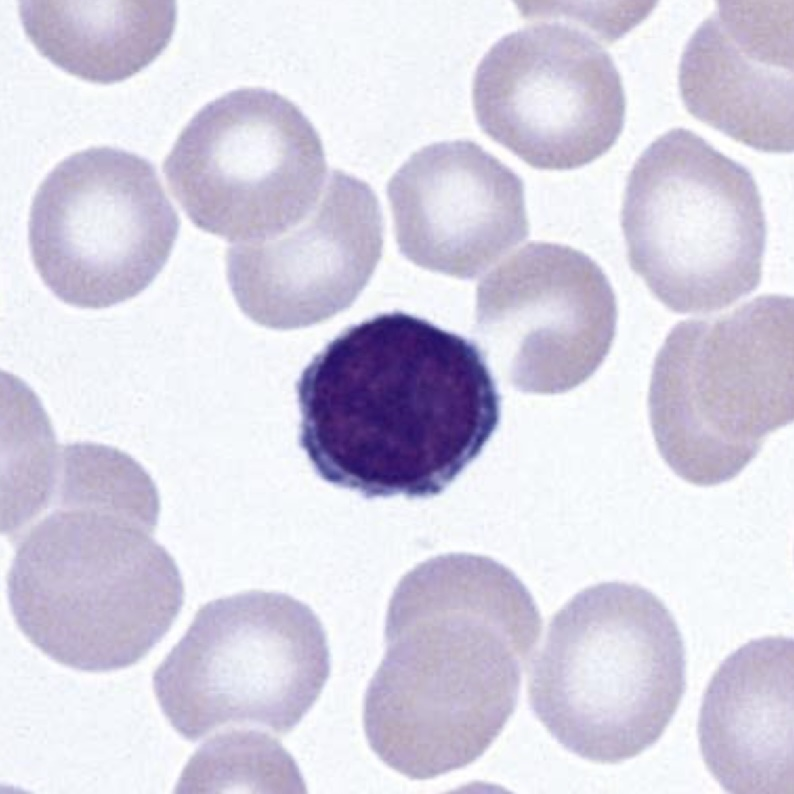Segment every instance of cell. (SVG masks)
I'll return each instance as SVG.
<instances>
[{
    "label": "cell",
    "instance_id": "6da1fadb",
    "mask_svg": "<svg viewBox=\"0 0 794 794\" xmlns=\"http://www.w3.org/2000/svg\"><path fill=\"white\" fill-rule=\"evenodd\" d=\"M541 630L526 586L489 557L414 567L390 599L386 652L364 697L371 749L414 780L473 763L513 714Z\"/></svg>",
    "mask_w": 794,
    "mask_h": 794
},
{
    "label": "cell",
    "instance_id": "7a4b0ae2",
    "mask_svg": "<svg viewBox=\"0 0 794 794\" xmlns=\"http://www.w3.org/2000/svg\"><path fill=\"white\" fill-rule=\"evenodd\" d=\"M299 444L315 472L364 497H431L482 451L501 398L460 335L403 312L331 340L301 373Z\"/></svg>",
    "mask_w": 794,
    "mask_h": 794
},
{
    "label": "cell",
    "instance_id": "3957f363",
    "mask_svg": "<svg viewBox=\"0 0 794 794\" xmlns=\"http://www.w3.org/2000/svg\"><path fill=\"white\" fill-rule=\"evenodd\" d=\"M140 524L58 508L20 543L7 576L13 618L52 660L108 672L143 659L184 601L171 555Z\"/></svg>",
    "mask_w": 794,
    "mask_h": 794
},
{
    "label": "cell",
    "instance_id": "277c9868",
    "mask_svg": "<svg viewBox=\"0 0 794 794\" xmlns=\"http://www.w3.org/2000/svg\"><path fill=\"white\" fill-rule=\"evenodd\" d=\"M685 648L666 605L637 584L587 587L551 619L534 656L532 710L571 753L617 764L654 745L683 698Z\"/></svg>",
    "mask_w": 794,
    "mask_h": 794
},
{
    "label": "cell",
    "instance_id": "5b68a950",
    "mask_svg": "<svg viewBox=\"0 0 794 794\" xmlns=\"http://www.w3.org/2000/svg\"><path fill=\"white\" fill-rule=\"evenodd\" d=\"M793 307L791 296L761 295L666 337L648 411L660 455L683 480L730 481L793 422Z\"/></svg>",
    "mask_w": 794,
    "mask_h": 794
},
{
    "label": "cell",
    "instance_id": "8992f818",
    "mask_svg": "<svg viewBox=\"0 0 794 794\" xmlns=\"http://www.w3.org/2000/svg\"><path fill=\"white\" fill-rule=\"evenodd\" d=\"M621 222L631 268L676 313L722 309L761 282L766 220L755 180L688 129L638 157Z\"/></svg>",
    "mask_w": 794,
    "mask_h": 794
},
{
    "label": "cell",
    "instance_id": "52a82bcc",
    "mask_svg": "<svg viewBox=\"0 0 794 794\" xmlns=\"http://www.w3.org/2000/svg\"><path fill=\"white\" fill-rule=\"evenodd\" d=\"M324 627L305 603L251 590L203 605L153 674L171 726L195 742L230 726L289 733L330 674Z\"/></svg>",
    "mask_w": 794,
    "mask_h": 794
},
{
    "label": "cell",
    "instance_id": "ba28073f",
    "mask_svg": "<svg viewBox=\"0 0 794 794\" xmlns=\"http://www.w3.org/2000/svg\"><path fill=\"white\" fill-rule=\"evenodd\" d=\"M639 4L601 5L501 37L473 78L480 128L538 169L571 170L606 153L622 131L626 100L605 44L646 17Z\"/></svg>",
    "mask_w": 794,
    "mask_h": 794
},
{
    "label": "cell",
    "instance_id": "9c48e42d",
    "mask_svg": "<svg viewBox=\"0 0 794 794\" xmlns=\"http://www.w3.org/2000/svg\"><path fill=\"white\" fill-rule=\"evenodd\" d=\"M163 172L192 223L235 244L274 238L304 219L324 190L327 165L320 136L297 105L244 87L192 117Z\"/></svg>",
    "mask_w": 794,
    "mask_h": 794
},
{
    "label": "cell",
    "instance_id": "30bf717a",
    "mask_svg": "<svg viewBox=\"0 0 794 794\" xmlns=\"http://www.w3.org/2000/svg\"><path fill=\"white\" fill-rule=\"evenodd\" d=\"M179 225L151 162L119 148L91 147L60 161L36 190L31 258L64 303L107 308L154 281Z\"/></svg>",
    "mask_w": 794,
    "mask_h": 794
},
{
    "label": "cell",
    "instance_id": "8fae6325",
    "mask_svg": "<svg viewBox=\"0 0 794 794\" xmlns=\"http://www.w3.org/2000/svg\"><path fill=\"white\" fill-rule=\"evenodd\" d=\"M617 318L601 267L556 243L526 245L477 288L478 340L523 392L563 393L585 382L608 355Z\"/></svg>",
    "mask_w": 794,
    "mask_h": 794
},
{
    "label": "cell",
    "instance_id": "7c38bea8",
    "mask_svg": "<svg viewBox=\"0 0 794 794\" xmlns=\"http://www.w3.org/2000/svg\"><path fill=\"white\" fill-rule=\"evenodd\" d=\"M383 217L369 184L333 170L320 199L274 238L232 244L226 273L233 296L259 325L290 330L349 308L382 255Z\"/></svg>",
    "mask_w": 794,
    "mask_h": 794
},
{
    "label": "cell",
    "instance_id": "4fadbf2b",
    "mask_svg": "<svg viewBox=\"0 0 794 794\" xmlns=\"http://www.w3.org/2000/svg\"><path fill=\"white\" fill-rule=\"evenodd\" d=\"M387 196L400 252L448 276H478L529 233L522 179L468 139L412 153Z\"/></svg>",
    "mask_w": 794,
    "mask_h": 794
},
{
    "label": "cell",
    "instance_id": "5bb4252c",
    "mask_svg": "<svg viewBox=\"0 0 794 794\" xmlns=\"http://www.w3.org/2000/svg\"><path fill=\"white\" fill-rule=\"evenodd\" d=\"M793 1H718L687 42L688 112L756 150L793 151Z\"/></svg>",
    "mask_w": 794,
    "mask_h": 794
},
{
    "label": "cell",
    "instance_id": "9a60e30c",
    "mask_svg": "<svg viewBox=\"0 0 794 794\" xmlns=\"http://www.w3.org/2000/svg\"><path fill=\"white\" fill-rule=\"evenodd\" d=\"M792 637L753 639L731 653L702 699L703 761L735 794H793Z\"/></svg>",
    "mask_w": 794,
    "mask_h": 794
},
{
    "label": "cell",
    "instance_id": "2e32d148",
    "mask_svg": "<svg viewBox=\"0 0 794 794\" xmlns=\"http://www.w3.org/2000/svg\"><path fill=\"white\" fill-rule=\"evenodd\" d=\"M19 15L36 49L65 72L109 84L149 65L171 40L172 0H23Z\"/></svg>",
    "mask_w": 794,
    "mask_h": 794
},
{
    "label": "cell",
    "instance_id": "e0dca14e",
    "mask_svg": "<svg viewBox=\"0 0 794 794\" xmlns=\"http://www.w3.org/2000/svg\"><path fill=\"white\" fill-rule=\"evenodd\" d=\"M58 508L89 509L132 520L153 533L159 514L157 488L128 454L88 442L67 444L60 453Z\"/></svg>",
    "mask_w": 794,
    "mask_h": 794
},
{
    "label": "cell",
    "instance_id": "ac0fdd59",
    "mask_svg": "<svg viewBox=\"0 0 794 794\" xmlns=\"http://www.w3.org/2000/svg\"><path fill=\"white\" fill-rule=\"evenodd\" d=\"M222 733L204 744L190 760L184 772L195 783L190 791H305L296 763L272 737L256 730L232 729Z\"/></svg>",
    "mask_w": 794,
    "mask_h": 794
}]
</instances>
